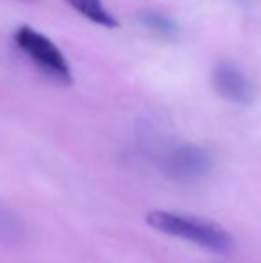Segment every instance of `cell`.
<instances>
[{
    "instance_id": "obj_2",
    "label": "cell",
    "mask_w": 261,
    "mask_h": 263,
    "mask_svg": "<svg viewBox=\"0 0 261 263\" xmlns=\"http://www.w3.org/2000/svg\"><path fill=\"white\" fill-rule=\"evenodd\" d=\"M14 42L47 76H50L61 84L72 83V72H70L66 58L52 40H49L36 29L24 25L14 32Z\"/></svg>"
},
{
    "instance_id": "obj_6",
    "label": "cell",
    "mask_w": 261,
    "mask_h": 263,
    "mask_svg": "<svg viewBox=\"0 0 261 263\" xmlns=\"http://www.w3.org/2000/svg\"><path fill=\"white\" fill-rule=\"evenodd\" d=\"M139 22H142L147 29H150L154 34L161 36V38H172V36H175V32H177V27H175L174 22L168 16H165L163 13H159V11H154V9L143 11V13L139 14Z\"/></svg>"
},
{
    "instance_id": "obj_7",
    "label": "cell",
    "mask_w": 261,
    "mask_h": 263,
    "mask_svg": "<svg viewBox=\"0 0 261 263\" xmlns=\"http://www.w3.org/2000/svg\"><path fill=\"white\" fill-rule=\"evenodd\" d=\"M24 238V226L9 208L0 204V240L6 242H20Z\"/></svg>"
},
{
    "instance_id": "obj_5",
    "label": "cell",
    "mask_w": 261,
    "mask_h": 263,
    "mask_svg": "<svg viewBox=\"0 0 261 263\" xmlns=\"http://www.w3.org/2000/svg\"><path fill=\"white\" fill-rule=\"evenodd\" d=\"M65 2L70 7H73L79 14H83L86 20L97 25H102L106 29H113L118 25L116 18L106 9L102 0H65Z\"/></svg>"
},
{
    "instance_id": "obj_4",
    "label": "cell",
    "mask_w": 261,
    "mask_h": 263,
    "mask_svg": "<svg viewBox=\"0 0 261 263\" xmlns=\"http://www.w3.org/2000/svg\"><path fill=\"white\" fill-rule=\"evenodd\" d=\"M213 86L220 97L233 104L247 106L254 101V86L236 63H216L213 68Z\"/></svg>"
},
{
    "instance_id": "obj_1",
    "label": "cell",
    "mask_w": 261,
    "mask_h": 263,
    "mask_svg": "<svg viewBox=\"0 0 261 263\" xmlns=\"http://www.w3.org/2000/svg\"><path fill=\"white\" fill-rule=\"evenodd\" d=\"M147 224L163 235L195 243L213 253H227L234 246L233 236L222 226L193 215L156 210L147 215Z\"/></svg>"
},
{
    "instance_id": "obj_3",
    "label": "cell",
    "mask_w": 261,
    "mask_h": 263,
    "mask_svg": "<svg viewBox=\"0 0 261 263\" xmlns=\"http://www.w3.org/2000/svg\"><path fill=\"white\" fill-rule=\"evenodd\" d=\"M211 166L213 161L208 151L192 143L172 149L161 161V170L165 176L177 183H192L202 179L209 174Z\"/></svg>"
}]
</instances>
